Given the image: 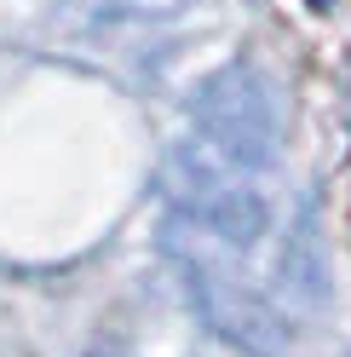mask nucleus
Wrapping results in <instances>:
<instances>
[{
    "instance_id": "7ed1b4c3",
    "label": "nucleus",
    "mask_w": 351,
    "mask_h": 357,
    "mask_svg": "<svg viewBox=\"0 0 351 357\" xmlns=\"http://www.w3.org/2000/svg\"><path fill=\"white\" fill-rule=\"evenodd\" d=\"M311 6H328V0H311Z\"/></svg>"
},
{
    "instance_id": "f03ea898",
    "label": "nucleus",
    "mask_w": 351,
    "mask_h": 357,
    "mask_svg": "<svg viewBox=\"0 0 351 357\" xmlns=\"http://www.w3.org/2000/svg\"><path fill=\"white\" fill-rule=\"evenodd\" d=\"M219 0H63V24L81 47H104L109 63L162 58L179 29H190Z\"/></svg>"
},
{
    "instance_id": "f257e3e1",
    "label": "nucleus",
    "mask_w": 351,
    "mask_h": 357,
    "mask_svg": "<svg viewBox=\"0 0 351 357\" xmlns=\"http://www.w3.org/2000/svg\"><path fill=\"white\" fill-rule=\"evenodd\" d=\"M167 254L196 311L259 357L294 305L317 300V277H299V236H282V104L254 63L196 86L167 155Z\"/></svg>"
}]
</instances>
